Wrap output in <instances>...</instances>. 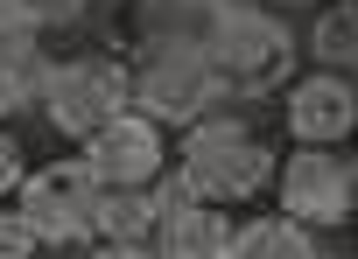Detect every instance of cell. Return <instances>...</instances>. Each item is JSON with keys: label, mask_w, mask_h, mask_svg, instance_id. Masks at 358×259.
<instances>
[{"label": "cell", "mask_w": 358, "mask_h": 259, "mask_svg": "<svg viewBox=\"0 0 358 259\" xmlns=\"http://www.w3.org/2000/svg\"><path fill=\"white\" fill-rule=\"evenodd\" d=\"M309 57H316V71H344V77L358 71V0H337V8L316 15Z\"/></svg>", "instance_id": "13"}, {"label": "cell", "mask_w": 358, "mask_h": 259, "mask_svg": "<svg viewBox=\"0 0 358 259\" xmlns=\"http://www.w3.org/2000/svg\"><path fill=\"white\" fill-rule=\"evenodd\" d=\"M232 203H211V196H190L183 182H155V231H148V252L162 259H225L232 252Z\"/></svg>", "instance_id": "7"}, {"label": "cell", "mask_w": 358, "mask_h": 259, "mask_svg": "<svg viewBox=\"0 0 358 259\" xmlns=\"http://www.w3.org/2000/svg\"><path fill=\"white\" fill-rule=\"evenodd\" d=\"M15 8H22V22H29L36 36H64V29H78V22L99 8V0H15Z\"/></svg>", "instance_id": "14"}, {"label": "cell", "mask_w": 358, "mask_h": 259, "mask_svg": "<svg viewBox=\"0 0 358 259\" xmlns=\"http://www.w3.org/2000/svg\"><path fill=\"white\" fill-rule=\"evenodd\" d=\"M29 252H43V231L22 210H0V259H29Z\"/></svg>", "instance_id": "15"}, {"label": "cell", "mask_w": 358, "mask_h": 259, "mask_svg": "<svg viewBox=\"0 0 358 259\" xmlns=\"http://www.w3.org/2000/svg\"><path fill=\"white\" fill-rule=\"evenodd\" d=\"M148 231H155V182L148 189H99L92 252H148Z\"/></svg>", "instance_id": "10"}, {"label": "cell", "mask_w": 358, "mask_h": 259, "mask_svg": "<svg viewBox=\"0 0 358 259\" xmlns=\"http://www.w3.org/2000/svg\"><path fill=\"white\" fill-rule=\"evenodd\" d=\"M176 182L190 196H211V203H246L274 182V147L232 119V112H204L183 126V147H176Z\"/></svg>", "instance_id": "2"}, {"label": "cell", "mask_w": 358, "mask_h": 259, "mask_svg": "<svg viewBox=\"0 0 358 259\" xmlns=\"http://www.w3.org/2000/svg\"><path fill=\"white\" fill-rule=\"evenodd\" d=\"M232 252L239 259H316L323 231L302 224V217H288V210H260V217H246L232 231Z\"/></svg>", "instance_id": "11"}, {"label": "cell", "mask_w": 358, "mask_h": 259, "mask_svg": "<svg viewBox=\"0 0 358 259\" xmlns=\"http://www.w3.org/2000/svg\"><path fill=\"white\" fill-rule=\"evenodd\" d=\"M127 105L155 126H190L225 105V77L197 36H141V50L127 57Z\"/></svg>", "instance_id": "1"}, {"label": "cell", "mask_w": 358, "mask_h": 259, "mask_svg": "<svg viewBox=\"0 0 358 259\" xmlns=\"http://www.w3.org/2000/svg\"><path fill=\"white\" fill-rule=\"evenodd\" d=\"M281 210L316 224V231H337L358 217V154L323 147V140H295V154L281 161Z\"/></svg>", "instance_id": "6"}, {"label": "cell", "mask_w": 358, "mask_h": 259, "mask_svg": "<svg viewBox=\"0 0 358 259\" xmlns=\"http://www.w3.org/2000/svg\"><path fill=\"white\" fill-rule=\"evenodd\" d=\"M43 36L36 29H15L0 36V126H15L29 105H36V84H43Z\"/></svg>", "instance_id": "12"}, {"label": "cell", "mask_w": 358, "mask_h": 259, "mask_svg": "<svg viewBox=\"0 0 358 259\" xmlns=\"http://www.w3.org/2000/svg\"><path fill=\"white\" fill-rule=\"evenodd\" d=\"M85 168L99 175V189H148L169 175V126L127 105L85 140Z\"/></svg>", "instance_id": "8"}, {"label": "cell", "mask_w": 358, "mask_h": 259, "mask_svg": "<svg viewBox=\"0 0 358 259\" xmlns=\"http://www.w3.org/2000/svg\"><path fill=\"white\" fill-rule=\"evenodd\" d=\"M204 50H211V64L225 77V98H267V91L288 84L302 43L288 36V22L274 8H260V0H225L211 15V29H204Z\"/></svg>", "instance_id": "3"}, {"label": "cell", "mask_w": 358, "mask_h": 259, "mask_svg": "<svg viewBox=\"0 0 358 259\" xmlns=\"http://www.w3.org/2000/svg\"><path fill=\"white\" fill-rule=\"evenodd\" d=\"M15 29H29V22H22V8H15V0H0V36H15Z\"/></svg>", "instance_id": "17"}, {"label": "cell", "mask_w": 358, "mask_h": 259, "mask_svg": "<svg viewBox=\"0 0 358 259\" xmlns=\"http://www.w3.org/2000/svg\"><path fill=\"white\" fill-rule=\"evenodd\" d=\"M29 175V147L15 140V126H0V196H15Z\"/></svg>", "instance_id": "16"}, {"label": "cell", "mask_w": 358, "mask_h": 259, "mask_svg": "<svg viewBox=\"0 0 358 259\" xmlns=\"http://www.w3.org/2000/svg\"><path fill=\"white\" fill-rule=\"evenodd\" d=\"M36 112L50 119V133H64V140L85 147L113 112H127V64L106 57V50L50 57L43 64V84H36Z\"/></svg>", "instance_id": "4"}, {"label": "cell", "mask_w": 358, "mask_h": 259, "mask_svg": "<svg viewBox=\"0 0 358 259\" xmlns=\"http://www.w3.org/2000/svg\"><path fill=\"white\" fill-rule=\"evenodd\" d=\"M281 119H288V140H351L358 133V84L344 71H309V77H288L281 91Z\"/></svg>", "instance_id": "9"}, {"label": "cell", "mask_w": 358, "mask_h": 259, "mask_svg": "<svg viewBox=\"0 0 358 259\" xmlns=\"http://www.w3.org/2000/svg\"><path fill=\"white\" fill-rule=\"evenodd\" d=\"M92 203H99V175L85 168V154L29 168L15 189V210L43 231V252H92Z\"/></svg>", "instance_id": "5"}, {"label": "cell", "mask_w": 358, "mask_h": 259, "mask_svg": "<svg viewBox=\"0 0 358 259\" xmlns=\"http://www.w3.org/2000/svg\"><path fill=\"white\" fill-rule=\"evenodd\" d=\"M260 8H274V15H288V8H323V0H260Z\"/></svg>", "instance_id": "18"}]
</instances>
